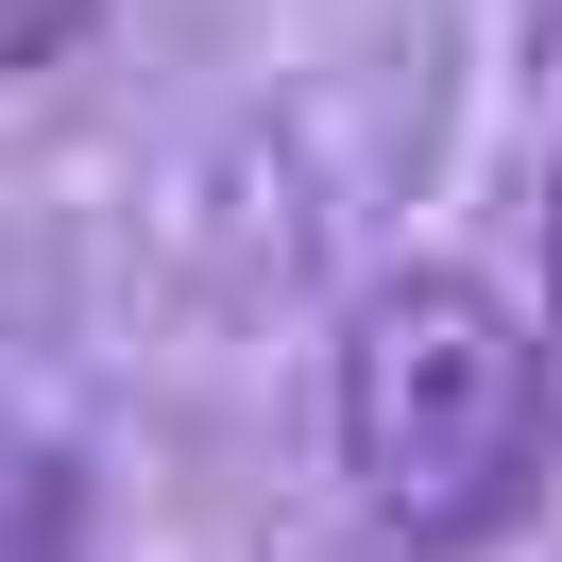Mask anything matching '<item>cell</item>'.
<instances>
[{
	"mask_svg": "<svg viewBox=\"0 0 562 562\" xmlns=\"http://www.w3.org/2000/svg\"><path fill=\"white\" fill-rule=\"evenodd\" d=\"M324 460H341V512L375 546H409V562L494 546L546 477V324H528V290H494L477 256L358 273L341 341H324Z\"/></svg>",
	"mask_w": 562,
	"mask_h": 562,
	"instance_id": "obj_1",
	"label": "cell"
},
{
	"mask_svg": "<svg viewBox=\"0 0 562 562\" xmlns=\"http://www.w3.org/2000/svg\"><path fill=\"white\" fill-rule=\"evenodd\" d=\"M0 562H69V477H52V443H18V426H0Z\"/></svg>",
	"mask_w": 562,
	"mask_h": 562,
	"instance_id": "obj_2",
	"label": "cell"
},
{
	"mask_svg": "<svg viewBox=\"0 0 562 562\" xmlns=\"http://www.w3.org/2000/svg\"><path fill=\"white\" fill-rule=\"evenodd\" d=\"M86 18H103V0H0V86H18V69H52Z\"/></svg>",
	"mask_w": 562,
	"mask_h": 562,
	"instance_id": "obj_3",
	"label": "cell"
}]
</instances>
